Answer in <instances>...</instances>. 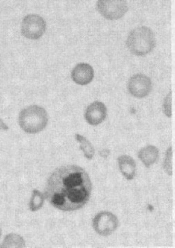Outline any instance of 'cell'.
Listing matches in <instances>:
<instances>
[{
    "label": "cell",
    "mask_w": 175,
    "mask_h": 248,
    "mask_svg": "<svg viewBox=\"0 0 175 248\" xmlns=\"http://www.w3.org/2000/svg\"><path fill=\"white\" fill-rule=\"evenodd\" d=\"M92 190V181L87 172L77 165H67L50 174L44 195L56 209L76 211L89 202Z\"/></svg>",
    "instance_id": "6da1fadb"
},
{
    "label": "cell",
    "mask_w": 175,
    "mask_h": 248,
    "mask_svg": "<svg viewBox=\"0 0 175 248\" xmlns=\"http://www.w3.org/2000/svg\"><path fill=\"white\" fill-rule=\"evenodd\" d=\"M154 33L149 28L142 26L131 31L127 39V46L131 53L139 57L149 54L156 46Z\"/></svg>",
    "instance_id": "7a4b0ae2"
},
{
    "label": "cell",
    "mask_w": 175,
    "mask_h": 248,
    "mask_svg": "<svg viewBox=\"0 0 175 248\" xmlns=\"http://www.w3.org/2000/svg\"><path fill=\"white\" fill-rule=\"evenodd\" d=\"M48 114L42 107L31 105L20 112L18 124L25 133L35 134L40 133L48 126Z\"/></svg>",
    "instance_id": "3957f363"
},
{
    "label": "cell",
    "mask_w": 175,
    "mask_h": 248,
    "mask_svg": "<svg viewBox=\"0 0 175 248\" xmlns=\"http://www.w3.org/2000/svg\"><path fill=\"white\" fill-rule=\"evenodd\" d=\"M46 30V21L39 15H27L21 21V34L27 39L39 40L45 34Z\"/></svg>",
    "instance_id": "277c9868"
},
{
    "label": "cell",
    "mask_w": 175,
    "mask_h": 248,
    "mask_svg": "<svg viewBox=\"0 0 175 248\" xmlns=\"http://www.w3.org/2000/svg\"><path fill=\"white\" fill-rule=\"evenodd\" d=\"M97 9L108 20L115 21L124 17L128 11L127 0H97Z\"/></svg>",
    "instance_id": "5b68a950"
},
{
    "label": "cell",
    "mask_w": 175,
    "mask_h": 248,
    "mask_svg": "<svg viewBox=\"0 0 175 248\" xmlns=\"http://www.w3.org/2000/svg\"><path fill=\"white\" fill-rule=\"evenodd\" d=\"M92 225L97 234L109 236L118 227L119 221L115 215L111 212L104 211L96 215Z\"/></svg>",
    "instance_id": "8992f818"
},
{
    "label": "cell",
    "mask_w": 175,
    "mask_h": 248,
    "mask_svg": "<svg viewBox=\"0 0 175 248\" xmlns=\"http://www.w3.org/2000/svg\"><path fill=\"white\" fill-rule=\"evenodd\" d=\"M129 94L133 97L143 98L152 92V82L150 78L144 74H136L129 78L127 84Z\"/></svg>",
    "instance_id": "52a82bcc"
},
{
    "label": "cell",
    "mask_w": 175,
    "mask_h": 248,
    "mask_svg": "<svg viewBox=\"0 0 175 248\" xmlns=\"http://www.w3.org/2000/svg\"><path fill=\"white\" fill-rule=\"evenodd\" d=\"M107 114L108 110L105 104L101 101H95L85 110V121L92 126H97L106 119Z\"/></svg>",
    "instance_id": "ba28073f"
},
{
    "label": "cell",
    "mask_w": 175,
    "mask_h": 248,
    "mask_svg": "<svg viewBox=\"0 0 175 248\" xmlns=\"http://www.w3.org/2000/svg\"><path fill=\"white\" fill-rule=\"evenodd\" d=\"M94 69L91 65L85 62L79 63L73 68L71 77L73 82L80 85H86L94 78Z\"/></svg>",
    "instance_id": "9c48e42d"
},
{
    "label": "cell",
    "mask_w": 175,
    "mask_h": 248,
    "mask_svg": "<svg viewBox=\"0 0 175 248\" xmlns=\"http://www.w3.org/2000/svg\"><path fill=\"white\" fill-rule=\"evenodd\" d=\"M119 169L126 179L133 180L136 174V161L132 157L123 155L118 158Z\"/></svg>",
    "instance_id": "30bf717a"
},
{
    "label": "cell",
    "mask_w": 175,
    "mask_h": 248,
    "mask_svg": "<svg viewBox=\"0 0 175 248\" xmlns=\"http://www.w3.org/2000/svg\"><path fill=\"white\" fill-rule=\"evenodd\" d=\"M159 156V151L154 145L145 146L140 149L138 153V158L147 168L156 163Z\"/></svg>",
    "instance_id": "8fae6325"
},
{
    "label": "cell",
    "mask_w": 175,
    "mask_h": 248,
    "mask_svg": "<svg viewBox=\"0 0 175 248\" xmlns=\"http://www.w3.org/2000/svg\"><path fill=\"white\" fill-rule=\"evenodd\" d=\"M76 140L77 142H80V149L83 152L85 158L89 160L94 158L95 152L93 145L89 140L80 134H76Z\"/></svg>",
    "instance_id": "7c38bea8"
},
{
    "label": "cell",
    "mask_w": 175,
    "mask_h": 248,
    "mask_svg": "<svg viewBox=\"0 0 175 248\" xmlns=\"http://www.w3.org/2000/svg\"><path fill=\"white\" fill-rule=\"evenodd\" d=\"M25 240L17 234H9L5 236V239L0 248H24Z\"/></svg>",
    "instance_id": "4fadbf2b"
},
{
    "label": "cell",
    "mask_w": 175,
    "mask_h": 248,
    "mask_svg": "<svg viewBox=\"0 0 175 248\" xmlns=\"http://www.w3.org/2000/svg\"><path fill=\"white\" fill-rule=\"evenodd\" d=\"M45 202V196L39 190H34L29 202V209L31 211L36 212L43 207Z\"/></svg>",
    "instance_id": "5bb4252c"
},
{
    "label": "cell",
    "mask_w": 175,
    "mask_h": 248,
    "mask_svg": "<svg viewBox=\"0 0 175 248\" xmlns=\"http://www.w3.org/2000/svg\"><path fill=\"white\" fill-rule=\"evenodd\" d=\"M172 149L169 148L167 151L166 157H165V161H164V169L165 171L168 173L169 175L172 174Z\"/></svg>",
    "instance_id": "9a60e30c"
},
{
    "label": "cell",
    "mask_w": 175,
    "mask_h": 248,
    "mask_svg": "<svg viewBox=\"0 0 175 248\" xmlns=\"http://www.w3.org/2000/svg\"><path fill=\"white\" fill-rule=\"evenodd\" d=\"M163 110L167 117H172V93H169L165 98L163 104Z\"/></svg>",
    "instance_id": "2e32d148"
},
{
    "label": "cell",
    "mask_w": 175,
    "mask_h": 248,
    "mask_svg": "<svg viewBox=\"0 0 175 248\" xmlns=\"http://www.w3.org/2000/svg\"><path fill=\"white\" fill-rule=\"evenodd\" d=\"M109 155H110V151L108 150V149H104V150L100 152V155L103 157V158H108Z\"/></svg>",
    "instance_id": "e0dca14e"
},
{
    "label": "cell",
    "mask_w": 175,
    "mask_h": 248,
    "mask_svg": "<svg viewBox=\"0 0 175 248\" xmlns=\"http://www.w3.org/2000/svg\"><path fill=\"white\" fill-rule=\"evenodd\" d=\"M9 126L3 122L2 119H0V130H8Z\"/></svg>",
    "instance_id": "ac0fdd59"
},
{
    "label": "cell",
    "mask_w": 175,
    "mask_h": 248,
    "mask_svg": "<svg viewBox=\"0 0 175 248\" xmlns=\"http://www.w3.org/2000/svg\"><path fill=\"white\" fill-rule=\"evenodd\" d=\"M1 235H2V230H1V228H0V238H1Z\"/></svg>",
    "instance_id": "d6986e66"
}]
</instances>
